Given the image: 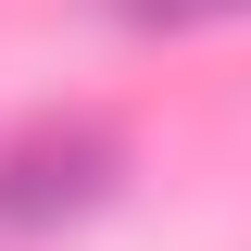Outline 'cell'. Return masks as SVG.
Masks as SVG:
<instances>
[{
  "instance_id": "cell-1",
  "label": "cell",
  "mask_w": 251,
  "mask_h": 251,
  "mask_svg": "<svg viewBox=\"0 0 251 251\" xmlns=\"http://www.w3.org/2000/svg\"><path fill=\"white\" fill-rule=\"evenodd\" d=\"M126 188V138L113 126H50L0 163V226H50V214H88Z\"/></svg>"
},
{
  "instance_id": "cell-2",
  "label": "cell",
  "mask_w": 251,
  "mask_h": 251,
  "mask_svg": "<svg viewBox=\"0 0 251 251\" xmlns=\"http://www.w3.org/2000/svg\"><path fill=\"white\" fill-rule=\"evenodd\" d=\"M113 13H126V25H163V38H176V25H226V13H251V0H113Z\"/></svg>"
}]
</instances>
